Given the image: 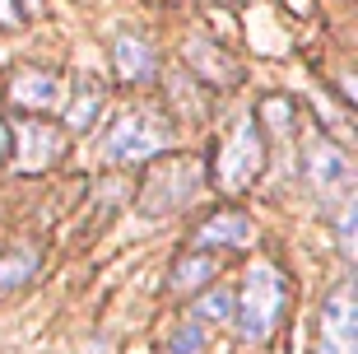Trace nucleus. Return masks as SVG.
Returning a JSON list of instances; mask_svg holds the SVG:
<instances>
[{
    "label": "nucleus",
    "instance_id": "14",
    "mask_svg": "<svg viewBox=\"0 0 358 354\" xmlns=\"http://www.w3.org/2000/svg\"><path fill=\"white\" fill-rule=\"evenodd\" d=\"M214 275V257H186V261L173 266V289H200V285H210Z\"/></svg>",
    "mask_w": 358,
    "mask_h": 354
},
{
    "label": "nucleus",
    "instance_id": "8",
    "mask_svg": "<svg viewBox=\"0 0 358 354\" xmlns=\"http://www.w3.org/2000/svg\"><path fill=\"white\" fill-rule=\"evenodd\" d=\"M349 154L345 149H335L331 140H317L312 149H307V177H312V186L317 191H340V186L349 182Z\"/></svg>",
    "mask_w": 358,
    "mask_h": 354
},
{
    "label": "nucleus",
    "instance_id": "18",
    "mask_svg": "<svg viewBox=\"0 0 358 354\" xmlns=\"http://www.w3.org/2000/svg\"><path fill=\"white\" fill-rule=\"evenodd\" d=\"M266 112H270V121H275V126H284V131H289V121H293L289 98H270V103H266Z\"/></svg>",
    "mask_w": 358,
    "mask_h": 354
},
{
    "label": "nucleus",
    "instance_id": "16",
    "mask_svg": "<svg viewBox=\"0 0 358 354\" xmlns=\"http://www.w3.org/2000/svg\"><path fill=\"white\" fill-rule=\"evenodd\" d=\"M196 350H200V327H182L168 341V354H196Z\"/></svg>",
    "mask_w": 358,
    "mask_h": 354
},
{
    "label": "nucleus",
    "instance_id": "5",
    "mask_svg": "<svg viewBox=\"0 0 358 354\" xmlns=\"http://www.w3.org/2000/svg\"><path fill=\"white\" fill-rule=\"evenodd\" d=\"M112 61H117L121 84H149L159 75V56H154L149 38H140V33H121L117 47H112Z\"/></svg>",
    "mask_w": 358,
    "mask_h": 354
},
{
    "label": "nucleus",
    "instance_id": "12",
    "mask_svg": "<svg viewBox=\"0 0 358 354\" xmlns=\"http://www.w3.org/2000/svg\"><path fill=\"white\" fill-rule=\"evenodd\" d=\"M33 271H38V252L33 247H14L10 257H0V294L5 289H19Z\"/></svg>",
    "mask_w": 358,
    "mask_h": 354
},
{
    "label": "nucleus",
    "instance_id": "7",
    "mask_svg": "<svg viewBox=\"0 0 358 354\" xmlns=\"http://www.w3.org/2000/svg\"><path fill=\"white\" fill-rule=\"evenodd\" d=\"M61 154V131L47 121H19V168L38 172Z\"/></svg>",
    "mask_w": 358,
    "mask_h": 354
},
{
    "label": "nucleus",
    "instance_id": "9",
    "mask_svg": "<svg viewBox=\"0 0 358 354\" xmlns=\"http://www.w3.org/2000/svg\"><path fill=\"white\" fill-rule=\"evenodd\" d=\"M200 247H247L252 243V224H247V215H219V219H210L205 229L196 233Z\"/></svg>",
    "mask_w": 358,
    "mask_h": 354
},
{
    "label": "nucleus",
    "instance_id": "1",
    "mask_svg": "<svg viewBox=\"0 0 358 354\" xmlns=\"http://www.w3.org/2000/svg\"><path fill=\"white\" fill-rule=\"evenodd\" d=\"M284 303H289V280L266 261L252 266L247 280H242V294H238V336L252 345L270 341V331L279 327Z\"/></svg>",
    "mask_w": 358,
    "mask_h": 354
},
{
    "label": "nucleus",
    "instance_id": "10",
    "mask_svg": "<svg viewBox=\"0 0 358 354\" xmlns=\"http://www.w3.org/2000/svg\"><path fill=\"white\" fill-rule=\"evenodd\" d=\"M168 196L173 205H182L191 191H196V163H173V168H163V172H154L149 177V191H145V200L149 196Z\"/></svg>",
    "mask_w": 358,
    "mask_h": 354
},
{
    "label": "nucleus",
    "instance_id": "19",
    "mask_svg": "<svg viewBox=\"0 0 358 354\" xmlns=\"http://www.w3.org/2000/svg\"><path fill=\"white\" fill-rule=\"evenodd\" d=\"M0 24H5V28H19V24H24V14H19V5H14V0H0Z\"/></svg>",
    "mask_w": 358,
    "mask_h": 354
},
{
    "label": "nucleus",
    "instance_id": "4",
    "mask_svg": "<svg viewBox=\"0 0 358 354\" xmlns=\"http://www.w3.org/2000/svg\"><path fill=\"white\" fill-rule=\"evenodd\" d=\"M354 331H358L354 289L340 285L331 299H326V308H321V345H317V354H358Z\"/></svg>",
    "mask_w": 358,
    "mask_h": 354
},
{
    "label": "nucleus",
    "instance_id": "6",
    "mask_svg": "<svg viewBox=\"0 0 358 354\" xmlns=\"http://www.w3.org/2000/svg\"><path fill=\"white\" fill-rule=\"evenodd\" d=\"M10 103L28 107V112H47V107L61 103V79L52 70H19L10 84Z\"/></svg>",
    "mask_w": 358,
    "mask_h": 354
},
{
    "label": "nucleus",
    "instance_id": "3",
    "mask_svg": "<svg viewBox=\"0 0 358 354\" xmlns=\"http://www.w3.org/2000/svg\"><path fill=\"white\" fill-rule=\"evenodd\" d=\"M261 163H266V140H261V126L247 117V121H238V126H233V135L224 140L219 163H214V177H219V186H224V191H242V186L256 182Z\"/></svg>",
    "mask_w": 358,
    "mask_h": 354
},
{
    "label": "nucleus",
    "instance_id": "17",
    "mask_svg": "<svg viewBox=\"0 0 358 354\" xmlns=\"http://www.w3.org/2000/svg\"><path fill=\"white\" fill-rule=\"evenodd\" d=\"M354 205H345V215H340V252L345 257H354Z\"/></svg>",
    "mask_w": 358,
    "mask_h": 354
},
{
    "label": "nucleus",
    "instance_id": "2",
    "mask_svg": "<svg viewBox=\"0 0 358 354\" xmlns=\"http://www.w3.org/2000/svg\"><path fill=\"white\" fill-rule=\"evenodd\" d=\"M173 144V126L154 112H135V117H121L112 131H107V158L112 163H145V158L163 154Z\"/></svg>",
    "mask_w": 358,
    "mask_h": 354
},
{
    "label": "nucleus",
    "instance_id": "11",
    "mask_svg": "<svg viewBox=\"0 0 358 354\" xmlns=\"http://www.w3.org/2000/svg\"><path fill=\"white\" fill-rule=\"evenodd\" d=\"M186 61L200 70V75H210V79H219V84H228V79H238V70H233V61H228L219 47H210V42H191L186 47Z\"/></svg>",
    "mask_w": 358,
    "mask_h": 354
},
{
    "label": "nucleus",
    "instance_id": "20",
    "mask_svg": "<svg viewBox=\"0 0 358 354\" xmlns=\"http://www.w3.org/2000/svg\"><path fill=\"white\" fill-rule=\"evenodd\" d=\"M0 158H5V126H0Z\"/></svg>",
    "mask_w": 358,
    "mask_h": 354
},
{
    "label": "nucleus",
    "instance_id": "13",
    "mask_svg": "<svg viewBox=\"0 0 358 354\" xmlns=\"http://www.w3.org/2000/svg\"><path fill=\"white\" fill-rule=\"evenodd\" d=\"M103 107V84H93V79H84L80 84V93H75V107L66 112V121H70V131H84L93 121V112Z\"/></svg>",
    "mask_w": 358,
    "mask_h": 354
},
{
    "label": "nucleus",
    "instance_id": "15",
    "mask_svg": "<svg viewBox=\"0 0 358 354\" xmlns=\"http://www.w3.org/2000/svg\"><path fill=\"white\" fill-rule=\"evenodd\" d=\"M196 313L210 317V322H228V317H233V299H228L224 289H210V294L196 303Z\"/></svg>",
    "mask_w": 358,
    "mask_h": 354
}]
</instances>
